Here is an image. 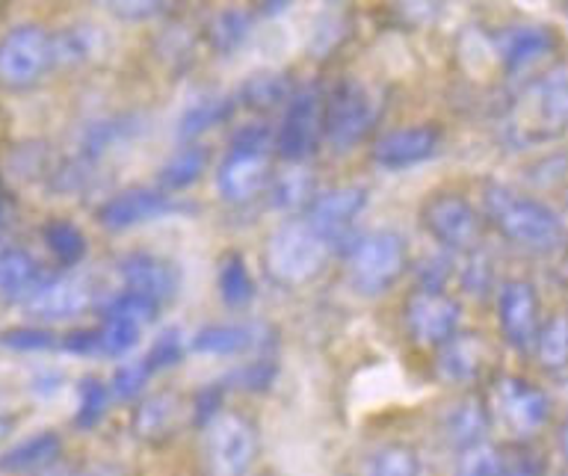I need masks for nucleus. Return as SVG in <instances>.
Instances as JSON below:
<instances>
[{
  "label": "nucleus",
  "instance_id": "1",
  "mask_svg": "<svg viewBox=\"0 0 568 476\" xmlns=\"http://www.w3.org/2000/svg\"><path fill=\"white\" fill-rule=\"evenodd\" d=\"M500 140L515 151L562 140L568 133V74H536L506 101L497 119Z\"/></svg>",
  "mask_w": 568,
  "mask_h": 476
},
{
  "label": "nucleus",
  "instance_id": "2",
  "mask_svg": "<svg viewBox=\"0 0 568 476\" xmlns=\"http://www.w3.org/2000/svg\"><path fill=\"white\" fill-rule=\"evenodd\" d=\"M486 222L513 246L532 255H557L568 246V225L550 204L518 186L488 181L483 190Z\"/></svg>",
  "mask_w": 568,
  "mask_h": 476
},
{
  "label": "nucleus",
  "instance_id": "3",
  "mask_svg": "<svg viewBox=\"0 0 568 476\" xmlns=\"http://www.w3.org/2000/svg\"><path fill=\"white\" fill-rule=\"evenodd\" d=\"M275 131L264 122L243 124L213 169V186L225 204L243 207L270 190L275 169Z\"/></svg>",
  "mask_w": 568,
  "mask_h": 476
},
{
  "label": "nucleus",
  "instance_id": "4",
  "mask_svg": "<svg viewBox=\"0 0 568 476\" xmlns=\"http://www.w3.org/2000/svg\"><path fill=\"white\" fill-rule=\"evenodd\" d=\"M332 255H335L332 246L311 229L305 216H284L266 237L264 264L266 273L278 284L302 287L326 270Z\"/></svg>",
  "mask_w": 568,
  "mask_h": 476
},
{
  "label": "nucleus",
  "instance_id": "5",
  "mask_svg": "<svg viewBox=\"0 0 568 476\" xmlns=\"http://www.w3.org/2000/svg\"><path fill=\"white\" fill-rule=\"evenodd\" d=\"M344 266L346 282L358 296H385L408 270L406 237L390 229L362 234L344 252Z\"/></svg>",
  "mask_w": 568,
  "mask_h": 476
},
{
  "label": "nucleus",
  "instance_id": "6",
  "mask_svg": "<svg viewBox=\"0 0 568 476\" xmlns=\"http://www.w3.org/2000/svg\"><path fill=\"white\" fill-rule=\"evenodd\" d=\"M382 119V98L362 80H337L326 92L323 113V142L337 154L353 151L373 136Z\"/></svg>",
  "mask_w": 568,
  "mask_h": 476
},
{
  "label": "nucleus",
  "instance_id": "7",
  "mask_svg": "<svg viewBox=\"0 0 568 476\" xmlns=\"http://www.w3.org/2000/svg\"><path fill=\"white\" fill-rule=\"evenodd\" d=\"M57 69L53 33L39 24H16L0 36V89L21 95Z\"/></svg>",
  "mask_w": 568,
  "mask_h": 476
},
{
  "label": "nucleus",
  "instance_id": "8",
  "mask_svg": "<svg viewBox=\"0 0 568 476\" xmlns=\"http://www.w3.org/2000/svg\"><path fill=\"white\" fill-rule=\"evenodd\" d=\"M420 225L433 243L450 255H468L483 246L486 216L470 199L453 190H435L420 202Z\"/></svg>",
  "mask_w": 568,
  "mask_h": 476
},
{
  "label": "nucleus",
  "instance_id": "9",
  "mask_svg": "<svg viewBox=\"0 0 568 476\" xmlns=\"http://www.w3.org/2000/svg\"><path fill=\"white\" fill-rule=\"evenodd\" d=\"M257 459V433L237 412H216L204 421V468L211 476H246Z\"/></svg>",
  "mask_w": 568,
  "mask_h": 476
},
{
  "label": "nucleus",
  "instance_id": "10",
  "mask_svg": "<svg viewBox=\"0 0 568 476\" xmlns=\"http://www.w3.org/2000/svg\"><path fill=\"white\" fill-rule=\"evenodd\" d=\"M282 110V124L275 128V154L284 163H305L323 142L326 92L320 87L293 89L291 101Z\"/></svg>",
  "mask_w": 568,
  "mask_h": 476
},
{
  "label": "nucleus",
  "instance_id": "11",
  "mask_svg": "<svg viewBox=\"0 0 568 476\" xmlns=\"http://www.w3.org/2000/svg\"><path fill=\"white\" fill-rule=\"evenodd\" d=\"M364 207H367V190L346 184L314 195L302 216L311 222V229L317 231L320 237L326 240L332 252H346L355 240V222L364 213Z\"/></svg>",
  "mask_w": 568,
  "mask_h": 476
},
{
  "label": "nucleus",
  "instance_id": "12",
  "mask_svg": "<svg viewBox=\"0 0 568 476\" xmlns=\"http://www.w3.org/2000/svg\"><path fill=\"white\" fill-rule=\"evenodd\" d=\"M495 44V57L500 62V69L509 78H524L548 62L559 48V36L554 33V27L548 24H532V21H518V24L500 27L491 36Z\"/></svg>",
  "mask_w": 568,
  "mask_h": 476
},
{
  "label": "nucleus",
  "instance_id": "13",
  "mask_svg": "<svg viewBox=\"0 0 568 476\" xmlns=\"http://www.w3.org/2000/svg\"><path fill=\"white\" fill-rule=\"evenodd\" d=\"M89 305H92V287L87 278L74 273H60L44 275L39 287L21 302V311L39 326H53V323L78 320Z\"/></svg>",
  "mask_w": 568,
  "mask_h": 476
},
{
  "label": "nucleus",
  "instance_id": "14",
  "mask_svg": "<svg viewBox=\"0 0 568 476\" xmlns=\"http://www.w3.org/2000/svg\"><path fill=\"white\" fill-rule=\"evenodd\" d=\"M459 302L453 300V296H447L444 291H424V287H415V293L406 300L403 326H406V335L412 337L417 346L438 350L444 341H450V337L459 332Z\"/></svg>",
  "mask_w": 568,
  "mask_h": 476
},
{
  "label": "nucleus",
  "instance_id": "15",
  "mask_svg": "<svg viewBox=\"0 0 568 476\" xmlns=\"http://www.w3.org/2000/svg\"><path fill=\"white\" fill-rule=\"evenodd\" d=\"M495 412L515 442H530L550 421V399L532 382L504 376L495 385Z\"/></svg>",
  "mask_w": 568,
  "mask_h": 476
},
{
  "label": "nucleus",
  "instance_id": "16",
  "mask_svg": "<svg viewBox=\"0 0 568 476\" xmlns=\"http://www.w3.org/2000/svg\"><path fill=\"white\" fill-rule=\"evenodd\" d=\"M497 323L500 335L518 353H532L541 328L539 293L527 278H506L497 287Z\"/></svg>",
  "mask_w": 568,
  "mask_h": 476
},
{
  "label": "nucleus",
  "instance_id": "17",
  "mask_svg": "<svg viewBox=\"0 0 568 476\" xmlns=\"http://www.w3.org/2000/svg\"><path fill=\"white\" fill-rule=\"evenodd\" d=\"M175 211V195H169L166 190H160V186H128V190H119V193L98 204L95 216L106 231H131L136 225L163 220V216Z\"/></svg>",
  "mask_w": 568,
  "mask_h": 476
},
{
  "label": "nucleus",
  "instance_id": "18",
  "mask_svg": "<svg viewBox=\"0 0 568 476\" xmlns=\"http://www.w3.org/2000/svg\"><path fill=\"white\" fill-rule=\"evenodd\" d=\"M442 149V131L435 124H406L379 133L371 145V160L385 172L420 166Z\"/></svg>",
  "mask_w": 568,
  "mask_h": 476
},
{
  "label": "nucleus",
  "instance_id": "19",
  "mask_svg": "<svg viewBox=\"0 0 568 476\" xmlns=\"http://www.w3.org/2000/svg\"><path fill=\"white\" fill-rule=\"evenodd\" d=\"M119 278L122 287L142 293L154 302H172L181 287V273L169 257L151 255V252H131L119 261Z\"/></svg>",
  "mask_w": 568,
  "mask_h": 476
},
{
  "label": "nucleus",
  "instance_id": "20",
  "mask_svg": "<svg viewBox=\"0 0 568 476\" xmlns=\"http://www.w3.org/2000/svg\"><path fill=\"white\" fill-rule=\"evenodd\" d=\"M486 367V346L477 335L456 332L435 350V376L450 388H468L479 382Z\"/></svg>",
  "mask_w": 568,
  "mask_h": 476
},
{
  "label": "nucleus",
  "instance_id": "21",
  "mask_svg": "<svg viewBox=\"0 0 568 476\" xmlns=\"http://www.w3.org/2000/svg\"><path fill=\"white\" fill-rule=\"evenodd\" d=\"M261 326L255 323H216V326L199 328L190 337V353L207 355V358H234L261 350Z\"/></svg>",
  "mask_w": 568,
  "mask_h": 476
},
{
  "label": "nucleus",
  "instance_id": "22",
  "mask_svg": "<svg viewBox=\"0 0 568 476\" xmlns=\"http://www.w3.org/2000/svg\"><path fill=\"white\" fill-rule=\"evenodd\" d=\"M42 278L44 270L27 249L0 243V302H24Z\"/></svg>",
  "mask_w": 568,
  "mask_h": 476
},
{
  "label": "nucleus",
  "instance_id": "23",
  "mask_svg": "<svg viewBox=\"0 0 568 476\" xmlns=\"http://www.w3.org/2000/svg\"><path fill=\"white\" fill-rule=\"evenodd\" d=\"M488 424H491V412L483 406V399L465 397L444 412L442 433L447 444H453L456 450H465V447L486 442Z\"/></svg>",
  "mask_w": 568,
  "mask_h": 476
},
{
  "label": "nucleus",
  "instance_id": "24",
  "mask_svg": "<svg viewBox=\"0 0 568 476\" xmlns=\"http://www.w3.org/2000/svg\"><path fill=\"white\" fill-rule=\"evenodd\" d=\"M62 450V438L53 429H42V433H33L24 442L12 444L9 450L0 453V470L3 474H33V470H42L48 465L57 462Z\"/></svg>",
  "mask_w": 568,
  "mask_h": 476
},
{
  "label": "nucleus",
  "instance_id": "25",
  "mask_svg": "<svg viewBox=\"0 0 568 476\" xmlns=\"http://www.w3.org/2000/svg\"><path fill=\"white\" fill-rule=\"evenodd\" d=\"M266 195L275 211L284 216H302L311 199L317 195V186H314V175L302 163H287L282 172L273 175Z\"/></svg>",
  "mask_w": 568,
  "mask_h": 476
},
{
  "label": "nucleus",
  "instance_id": "26",
  "mask_svg": "<svg viewBox=\"0 0 568 476\" xmlns=\"http://www.w3.org/2000/svg\"><path fill=\"white\" fill-rule=\"evenodd\" d=\"M204 172H207V149L199 142H181V149L160 166L158 186L169 195H178L190 190Z\"/></svg>",
  "mask_w": 568,
  "mask_h": 476
},
{
  "label": "nucleus",
  "instance_id": "27",
  "mask_svg": "<svg viewBox=\"0 0 568 476\" xmlns=\"http://www.w3.org/2000/svg\"><path fill=\"white\" fill-rule=\"evenodd\" d=\"M216 291H220V300L234 311L246 308L248 302L255 300V278H252L246 257L237 249H231V252H225L220 257V266H216Z\"/></svg>",
  "mask_w": 568,
  "mask_h": 476
},
{
  "label": "nucleus",
  "instance_id": "28",
  "mask_svg": "<svg viewBox=\"0 0 568 476\" xmlns=\"http://www.w3.org/2000/svg\"><path fill=\"white\" fill-rule=\"evenodd\" d=\"M237 107V98L225 95H204L195 104H190L178 122V142H195L202 133H207L216 124L229 122L231 113Z\"/></svg>",
  "mask_w": 568,
  "mask_h": 476
},
{
  "label": "nucleus",
  "instance_id": "29",
  "mask_svg": "<svg viewBox=\"0 0 568 476\" xmlns=\"http://www.w3.org/2000/svg\"><path fill=\"white\" fill-rule=\"evenodd\" d=\"M133 429L142 442L163 444L178 429V399L172 394H154L142 399L133 417Z\"/></svg>",
  "mask_w": 568,
  "mask_h": 476
},
{
  "label": "nucleus",
  "instance_id": "30",
  "mask_svg": "<svg viewBox=\"0 0 568 476\" xmlns=\"http://www.w3.org/2000/svg\"><path fill=\"white\" fill-rule=\"evenodd\" d=\"M101 320H113V323H128V326L145 328L160 317V302L131 291V287H119L101 302Z\"/></svg>",
  "mask_w": 568,
  "mask_h": 476
},
{
  "label": "nucleus",
  "instance_id": "31",
  "mask_svg": "<svg viewBox=\"0 0 568 476\" xmlns=\"http://www.w3.org/2000/svg\"><path fill=\"white\" fill-rule=\"evenodd\" d=\"M536 362L545 371H566L568 367V311H557L541 323L536 344H532Z\"/></svg>",
  "mask_w": 568,
  "mask_h": 476
},
{
  "label": "nucleus",
  "instance_id": "32",
  "mask_svg": "<svg viewBox=\"0 0 568 476\" xmlns=\"http://www.w3.org/2000/svg\"><path fill=\"white\" fill-rule=\"evenodd\" d=\"M293 87L287 83V78L282 74H273V71H264V74H255L243 83V89L237 92V104L255 110V113H270L275 107H284L291 101Z\"/></svg>",
  "mask_w": 568,
  "mask_h": 476
},
{
  "label": "nucleus",
  "instance_id": "33",
  "mask_svg": "<svg viewBox=\"0 0 568 476\" xmlns=\"http://www.w3.org/2000/svg\"><path fill=\"white\" fill-rule=\"evenodd\" d=\"M44 246L51 252L62 266H74L80 264L89 252V240L87 234L69 220H51L42 229Z\"/></svg>",
  "mask_w": 568,
  "mask_h": 476
},
{
  "label": "nucleus",
  "instance_id": "34",
  "mask_svg": "<svg viewBox=\"0 0 568 476\" xmlns=\"http://www.w3.org/2000/svg\"><path fill=\"white\" fill-rule=\"evenodd\" d=\"M252 27H255V18L246 9H222L220 16L211 18V24H207V39L220 53H231L246 42Z\"/></svg>",
  "mask_w": 568,
  "mask_h": 476
},
{
  "label": "nucleus",
  "instance_id": "35",
  "mask_svg": "<svg viewBox=\"0 0 568 476\" xmlns=\"http://www.w3.org/2000/svg\"><path fill=\"white\" fill-rule=\"evenodd\" d=\"M110 403H113V394H110V385H106V382L95 379V376L80 379L78 408H74V426H78L80 433L95 429V426L104 421Z\"/></svg>",
  "mask_w": 568,
  "mask_h": 476
},
{
  "label": "nucleus",
  "instance_id": "36",
  "mask_svg": "<svg viewBox=\"0 0 568 476\" xmlns=\"http://www.w3.org/2000/svg\"><path fill=\"white\" fill-rule=\"evenodd\" d=\"M364 476H424L420 459L412 447L403 444H385L364 465Z\"/></svg>",
  "mask_w": 568,
  "mask_h": 476
},
{
  "label": "nucleus",
  "instance_id": "37",
  "mask_svg": "<svg viewBox=\"0 0 568 476\" xmlns=\"http://www.w3.org/2000/svg\"><path fill=\"white\" fill-rule=\"evenodd\" d=\"M186 355H190V337L181 332V328H166V332H160L154 337V344L149 346V353L142 355L149 367L154 373L158 371H169V367H178V364L184 362Z\"/></svg>",
  "mask_w": 568,
  "mask_h": 476
},
{
  "label": "nucleus",
  "instance_id": "38",
  "mask_svg": "<svg viewBox=\"0 0 568 476\" xmlns=\"http://www.w3.org/2000/svg\"><path fill=\"white\" fill-rule=\"evenodd\" d=\"M95 39L92 30L83 24L69 27L62 33H53V53H57V69L60 65H78V62H87L92 53H95Z\"/></svg>",
  "mask_w": 568,
  "mask_h": 476
},
{
  "label": "nucleus",
  "instance_id": "39",
  "mask_svg": "<svg viewBox=\"0 0 568 476\" xmlns=\"http://www.w3.org/2000/svg\"><path fill=\"white\" fill-rule=\"evenodd\" d=\"M142 328L128 326V323H113V320H104L101 328H98V355L104 358H124L131 355L140 344Z\"/></svg>",
  "mask_w": 568,
  "mask_h": 476
},
{
  "label": "nucleus",
  "instance_id": "40",
  "mask_svg": "<svg viewBox=\"0 0 568 476\" xmlns=\"http://www.w3.org/2000/svg\"><path fill=\"white\" fill-rule=\"evenodd\" d=\"M151 376H154V371H151L145 358L122 362L115 367L113 379H110V394H113V399H136L145 391Z\"/></svg>",
  "mask_w": 568,
  "mask_h": 476
},
{
  "label": "nucleus",
  "instance_id": "41",
  "mask_svg": "<svg viewBox=\"0 0 568 476\" xmlns=\"http://www.w3.org/2000/svg\"><path fill=\"white\" fill-rule=\"evenodd\" d=\"M0 346L12 353H48V350H60V337L48 326L9 328V332H0Z\"/></svg>",
  "mask_w": 568,
  "mask_h": 476
},
{
  "label": "nucleus",
  "instance_id": "42",
  "mask_svg": "<svg viewBox=\"0 0 568 476\" xmlns=\"http://www.w3.org/2000/svg\"><path fill=\"white\" fill-rule=\"evenodd\" d=\"M462 257H465V264L459 270V282L465 287V293H470V296H486V293L497 291L495 275H491V261L483 252V246Z\"/></svg>",
  "mask_w": 568,
  "mask_h": 476
},
{
  "label": "nucleus",
  "instance_id": "43",
  "mask_svg": "<svg viewBox=\"0 0 568 476\" xmlns=\"http://www.w3.org/2000/svg\"><path fill=\"white\" fill-rule=\"evenodd\" d=\"M92 3L119 21H151L172 7V0H92Z\"/></svg>",
  "mask_w": 568,
  "mask_h": 476
},
{
  "label": "nucleus",
  "instance_id": "44",
  "mask_svg": "<svg viewBox=\"0 0 568 476\" xmlns=\"http://www.w3.org/2000/svg\"><path fill=\"white\" fill-rule=\"evenodd\" d=\"M500 476H545V459L527 442H513L500 450Z\"/></svg>",
  "mask_w": 568,
  "mask_h": 476
},
{
  "label": "nucleus",
  "instance_id": "45",
  "mask_svg": "<svg viewBox=\"0 0 568 476\" xmlns=\"http://www.w3.org/2000/svg\"><path fill=\"white\" fill-rule=\"evenodd\" d=\"M456 476H500V450L488 442L459 450Z\"/></svg>",
  "mask_w": 568,
  "mask_h": 476
},
{
  "label": "nucleus",
  "instance_id": "46",
  "mask_svg": "<svg viewBox=\"0 0 568 476\" xmlns=\"http://www.w3.org/2000/svg\"><path fill=\"white\" fill-rule=\"evenodd\" d=\"M60 350L80 358L98 355V328H87V332H71V335L60 337Z\"/></svg>",
  "mask_w": 568,
  "mask_h": 476
},
{
  "label": "nucleus",
  "instance_id": "47",
  "mask_svg": "<svg viewBox=\"0 0 568 476\" xmlns=\"http://www.w3.org/2000/svg\"><path fill=\"white\" fill-rule=\"evenodd\" d=\"M557 453L559 462H562V468L568 470V421H562V426L557 429Z\"/></svg>",
  "mask_w": 568,
  "mask_h": 476
},
{
  "label": "nucleus",
  "instance_id": "48",
  "mask_svg": "<svg viewBox=\"0 0 568 476\" xmlns=\"http://www.w3.org/2000/svg\"><path fill=\"white\" fill-rule=\"evenodd\" d=\"M27 476H78V470H71L65 468V465H57V462H53V465H48V468L33 470V474H27Z\"/></svg>",
  "mask_w": 568,
  "mask_h": 476
},
{
  "label": "nucleus",
  "instance_id": "49",
  "mask_svg": "<svg viewBox=\"0 0 568 476\" xmlns=\"http://www.w3.org/2000/svg\"><path fill=\"white\" fill-rule=\"evenodd\" d=\"M78 476H124V474L119 468H113V465H92V468L80 470Z\"/></svg>",
  "mask_w": 568,
  "mask_h": 476
},
{
  "label": "nucleus",
  "instance_id": "50",
  "mask_svg": "<svg viewBox=\"0 0 568 476\" xmlns=\"http://www.w3.org/2000/svg\"><path fill=\"white\" fill-rule=\"evenodd\" d=\"M0 213H3V207H0Z\"/></svg>",
  "mask_w": 568,
  "mask_h": 476
}]
</instances>
